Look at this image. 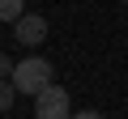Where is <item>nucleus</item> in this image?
<instances>
[{"label":"nucleus","mask_w":128,"mask_h":119,"mask_svg":"<svg viewBox=\"0 0 128 119\" xmlns=\"http://www.w3.org/2000/svg\"><path fill=\"white\" fill-rule=\"evenodd\" d=\"M9 72H13V60H9V55H0V77H9Z\"/></svg>","instance_id":"obj_7"},{"label":"nucleus","mask_w":128,"mask_h":119,"mask_svg":"<svg viewBox=\"0 0 128 119\" xmlns=\"http://www.w3.org/2000/svg\"><path fill=\"white\" fill-rule=\"evenodd\" d=\"M13 34H17L22 47H38V43L47 38V17H38V13H22V17L13 21Z\"/></svg>","instance_id":"obj_3"},{"label":"nucleus","mask_w":128,"mask_h":119,"mask_svg":"<svg viewBox=\"0 0 128 119\" xmlns=\"http://www.w3.org/2000/svg\"><path fill=\"white\" fill-rule=\"evenodd\" d=\"M73 115V102H68V89H60L56 81L43 85L34 94V119H68Z\"/></svg>","instance_id":"obj_2"},{"label":"nucleus","mask_w":128,"mask_h":119,"mask_svg":"<svg viewBox=\"0 0 128 119\" xmlns=\"http://www.w3.org/2000/svg\"><path fill=\"white\" fill-rule=\"evenodd\" d=\"M68 119H107V115H102V111H73Z\"/></svg>","instance_id":"obj_6"},{"label":"nucleus","mask_w":128,"mask_h":119,"mask_svg":"<svg viewBox=\"0 0 128 119\" xmlns=\"http://www.w3.org/2000/svg\"><path fill=\"white\" fill-rule=\"evenodd\" d=\"M13 98H17V89L9 85V77H0V115H4V111L13 106Z\"/></svg>","instance_id":"obj_5"},{"label":"nucleus","mask_w":128,"mask_h":119,"mask_svg":"<svg viewBox=\"0 0 128 119\" xmlns=\"http://www.w3.org/2000/svg\"><path fill=\"white\" fill-rule=\"evenodd\" d=\"M9 85H13L17 94H38L43 85H51V60H43V55L17 60L13 72H9Z\"/></svg>","instance_id":"obj_1"},{"label":"nucleus","mask_w":128,"mask_h":119,"mask_svg":"<svg viewBox=\"0 0 128 119\" xmlns=\"http://www.w3.org/2000/svg\"><path fill=\"white\" fill-rule=\"evenodd\" d=\"M22 13H26V0H0V21H9V26H13Z\"/></svg>","instance_id":"obj_4"}]
</instances>
